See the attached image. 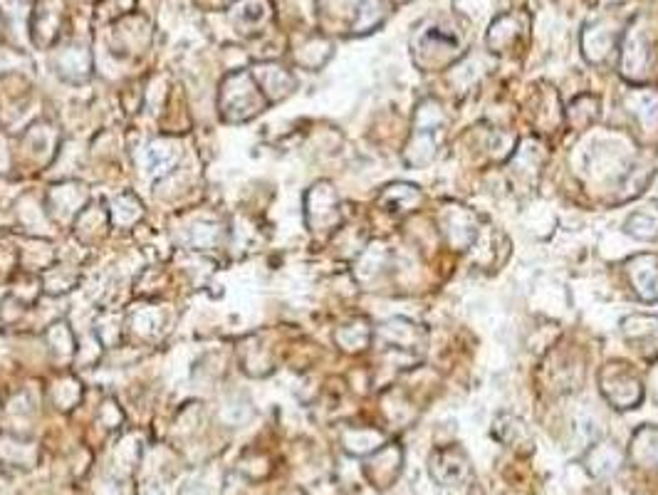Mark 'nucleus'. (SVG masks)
Masks as SVG:
<instances>
[{
    "mask_svg": "<svg viewBox=\"0 0 658 495\" xmlns=\"http://www.w3.org/2000/svg\"><path fill=\"white\" fill-rule=\"evenodd\" d=\"M599 392L614 409H622V412L636 409L643 399V384L639 374L624 362H609L606 367H602Z\"/></svg>",
    "mask_w": 658,
    "mask_h": 495,
    "instance_id": "1",
    "label": "nucleus"
},
{
    "mask_svg": "<svg viewBox=\"0 0 658 495\" xmlns=\"http://www.w3.org/2000/svg\"><path fill=\"white\" fill-rule=\"evenodd\" d=\"M439 223L449 246L456 250H466L478 238L476 213L466 206H443L439 213Z\"/></svg>",
    "mask_w": 658,
    "mask_h": 495,
    "instance_id": "2",
    "label": "nucleus"
},
{
    "mask_svg": "<svg viewBox=\"0 0 658 495\" xmlns=\"http://www.w3.org/2000/svg\"><path fill=\"white\" fill-rule=\"evenodd\" d=\"M458 47H460L458 37L443 28H426L416 37V55H419V63L426 67L443 64L449 57L456 55Z\"/></svg>",
    "mask_w": 658,
    "mask_h": 495,
    "instance_id": "3",
    "label": "nucleus"
},
{
    "mask_svg": "<svg viewBox=\"0 0 658 495\" xmlns=\"http://www.w3.org/2000/svg\"><path fill=\"white\" fill-rule=\"evenodd\" d=\"M649 40L639 25H631L626 30L622 43V74L629 82H639L649 70Z\"/></svg>",
    "mask_w": 658,
    "mask_h": 495,
    "instance_id": "4",
    "label": "nucleus"
},
{
    "mask_svg": "<svg viewBox=\"0 0 658 495\" xmlns=\"http://www.w3.org/2000/svg\"><path fill=\"white\" fill-rule=\"evenodd\" d=\"M622 335L643 357H658V317L656 315H629L622 320Z\"/></svg>",
    "mask_w": 658,
    "mask_h": 495,
    "instance_id": "5",
    "label": "nucleus"
},
{
    "mask_svg": "<svg viewBox=\"0 0 658 495\" xmlns=\"http://www.w3.org/2000/svg\"><path fill=\"white\" fill-rule=\"evenodd\" d=\"M631 287L643 303H658V256L641 253L626 263Z\"/></svg>",
    "mask_w": 658,
    "mask_h": 495,
    "instance_id": "6",
    "label": "nucleus"
},
{
    "mask_svg": "<svg viewBox=\"0 0 658 495\" xmlns=\"http://www.w3.org/2000/svg\"><path fill=\"white\" fill-rule=\"evenodd\" d=\"M468 473H470V463L460 449H443L431 461V476L436 483H443V486L463 483Z\"/></svg>",
    "mask_w": 658,
    "mask_h": 495,
    "instance_id": "7",
    "label": "nucleus"
},
{
    "mask_svg": "<svg viewBox=\"0 0 658 495\" xmlns=\"http://www.w3.org/2000/svg\"><path fill=\"white\" fill-rule=\"evenodd\" d=\"M624 104L631 117L643 127V131H658V90H651V87L631 90Z\"/></svg>",
    "mask_w": 658,
    "mask_h": 495,
    "instance_id": "8",
    "label": "nucleus"
},
{
    "mask_svg": "<svg viewBox=\"0 0 658 495\" xmlns=\"http://www.w3.org/2000/svg\"><path fill=\"white\" fill-rule=\"evenodd\" d=\"M310 226L320 228V226H332L337 220V196L332 191L329 184H317L310 191Z\"/></svg>",
    "mask_w": 658,
    "mask_h": 495,
    "instance_id": "9",
    "label": "nucleus"
},
{
    "mask_svg": "<svg viewBox=\"0 0 658 495\" xmlns=\"http://www.w3.org/2000/svg\"><path fill=\"white\" fill-rule=\"evenodd\" d=\"M379 337L399 349H416L423 342V330H421L419 325H413V322L393 317V320L384 322L379 327Z\"/></svg>",
    "mask_w": 658,
    "mask_h": 495,
    "instance_id": "10",
    "label": "nucleus"
},
{
    "mask_svg": "<svg viewBox=\"0 0 658 495\" xmlns=\"http://www.w3.org/2000/svg\"><path fill=\"white\" fill-rule=\"evenodd\" d=\"M582 47L589 63H604L614 47V33L604 23H592L582 33Z\"/></svg>",
    "mask_w": 658,
    "mask_h": 495,
    "instance_id": "11",
    "label": "nucleus"
},
{
    "mask_svg": "<svg viewBox=\"0 0 658 495\" xmlns=\"http://www.w3.org/2000/svg\"><path fill=\"white\" fill-rule=\"evenodd\" d=\"M436 131H423V129H413L411 134V141H409V147L403 151V161L409 166H426L433 161V156H436Z\"/></svg>",
    "mask_w": 658,
    "mask_h": 495,
    "instance_id": "12",
    "label": "nucleus"
},
{
    "mask_svg": "<svg viewBox=\"0 0 658 495\" xmlns=\"http://www.w3.org/2000/svg\"><path fill=\"white\" fill-rule=\"evenodd\" d=\"M379 201H382V206H386V211L411 213L423 201V196H421V191L413 184H393L382 193Z\"/></svg>",
    "mask_w": 658,
    "mask_h": 495,
    "instance_id": "13",
    "label": "nucleus"
},
{
    "mask_svg": "<svg viewBox=\"0 0 658 495\" xmlns=\"http://www.w3.org/2000/svg\"><path fill=\"white\" fill-rule=\"evenodd\" d=\"M518 37H520V15H503L500 20H495L493 28L488 33V47L500 53Z\"/></svg>",
    "mask_w": 658,
    "mask_h": 495,
    "instance_id": "14",
    "label": "nucleus"
},
{
    "mask_svg": "<svg viewBox=\"0 0 658 495\" xmlns=\"http://www.w3.org/2000/svg\"><path fill=\"white\" fill-rule=\"evenodd\" d=\"M567 117H569V124H572L575 129L589 127V124L599 117V100L592 97V94H582V97H576V100L569 104Z\"/></svg>",
    "mask_w": 658,
    "mask_h": 495,
    "instance_id": "15",
    "label": "nucleus"
},
{
    "mask_svg": "<svg viewBox=\"0 0 658 495\" xmlns=\"http://www.w3.org/2000/svg\"><path fill=\"white\" fill-rule=\"evenodd\" d=\"M619 461H622V456L616 453L612 443H599L586 456V466L592 468V473H596V476H609L614 468L619 466Z\"/></svg>",
    "mask_w": 658,
    "mask_h": 495,
    "instance_id": "16",
    "label": "nucleus"
},
{
    "mask_svg": "<svg viewBox=\"0 0 658 495\" xmlns=\"http://www.w3.org/2000/svg\"><path fill=\"white\" fill-rule=\"evenodd\" d=\"M624 230L629 233L631 238L636 240H653L658 238V218L653 213H634L629 216V220L624 223Z\"/></svg>",
    "mask_w": 658,
    "mask_h": 495,
    "instance_id": "17",
    "label": "nucleus"
},
{
    "mask_svg": "<svg viewBox=\"0 0 658 495\" xmlns=\"http://www.w3.org/2000/svg\"><path fill=\"white\" fill-rule=\"evenodd\" d=\"M337 340L347 352H359L372 340V330H369L366 322H354V325H347L337 332Z\"/></svg>",
    "mask_w": 658,
    "mask_h": 495,
    "instance_id": "18",
    "label": "nucleus"
},
{
    "mask_svg": "<svg viewBox=\"0 0 658 495\" xmlns=\"http://www.w3.org/2000/svg\"><path fill=\"white\" fill-rule=\"evenodd\" d=\"M634 453L643 463L658 468V429H643L634 439Z\"/></svg>",
    "mask_w": 658,
    "mask_h": 495,
    "instance_id": "19",
    "label": "nucleus"
},
{
    "mask_svg": "<svg viewBox=\"0 0 658 495\" xmlns=\"http://www.w3.org/2000/svg\"><path fill=\"white\" fill-rule=\"evenodd\" d=\"M382 20H384V0H364L354 23V33H369Z\"/></svg>",
    "mask_w": 658,
    "mask_h": 495,
    "instance_id": "20",
    "label": "nucleus"
},
{
    "mask_svg": "<svg viewBox=\"0 0 658 495\" xmlns=\"http://www.w3.org/2000/svg\"><path fill=\"white\" fill-rule=\"evenodd\" d=\"M542 144H537L535 139H527V141H522V147L518 149V154H515V166H520L522 174H527L530 171L532 176L537 174L539 166H542V159H539V151Z\"/></svg>",
    "mask_w": 658,
    "mask_h": 495,
    "instance_id": "21",
    "label": "nucleus"
},
{
    "mask_svg": "<svg viewBox=\"0 0 658 495\" xmlns=\"http://www.w3.org/2000/svg\"><path fill=\"white\" fill-rule=\"evenodd\" d=\"M233 18L238 20V23L247 20L246 28H253V25L267 18V3L266 0H243L236 8V13H233Z\"/></svg>",
    "mask_w": 658,
    "mask_h": 495,
    "instance_id": "22",
    "label": "nucleus"
},
{
    "mask_svg": "<svg viewBox=\"0 0 658 495\" xmlns=\"http://www.w3.org/2000/svg\"><path fill=\"white\" fill-rule=\"evenodd\" d=\"M396 3H409V0H396Z\"/></svg>",
    "mask_w": 658,
    "mask_h": 495,
    "instance_id": "23",
    "label": "nucleus"
}]
</instances>
